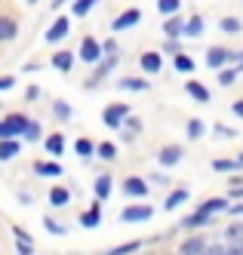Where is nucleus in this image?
<instances>
[{
	"mask_svg": "<svg viewBox=\"0 0 243 255\" xmlns=\"http://www.w3.org/2000/svg\"><path fill=\"white\" fill-rule=\"evenodd\" d=\"M188 197H191V194H188V188H176L170 197L163 200V209H166V212H176L182 203H188Z\"/></svg>",
	"mask_w": 243,
	"mask_h": 255,
	"instance_id": "obj_17",
	"label": "nucleus"
},
{
	"mask_svg": "<svg viewBox=\"0 0 243 255\" xmlns=\"http://www.w3.org/2000/svg\"><path fill=\"white\" fill-rule=\"evenodd\" d=\"M43 148L49 151V157H52V160H59V157L65 154V135H62V132L46 135V138H43Z\"/></svg>",
	"mask_w": 243,
	"mask_h": 255,
	"instance_id": "obj_13",
	"label": "nucleus"
},
{
	"mask_svg": "<svg viewBox=\"0 0 243 255\" xmlns=\"http://www.w3.org/2000/svg\"><path fill=\"white\" fill-rule=\"evenodd\" d=\"M92 194H96V200H102V203L111 197V175H108V172H102V175L96 178V185H92Z\"/></svg>",
	"mask_w": 243,
	"mask_h": 255,
	"instance_id": "obj_21",
	"label": "nucleus"
},
{
	"mask_svg": "<svg viewBox=\"0 0 243 255\" xmlns=\"http://www.w3.org/2000/svg\"><path fill=\"white\" fill-rule=\"evenodd\" d=\"M40 93H43L40 86H28L25 89V102H37V99H40Z\"/></svg>",
	"mask_w": 243,
	"mask_h": 255,
	"instance_id": "obj_45",
	"label": "nucleus"
},
{
	"mask_svg": "<svg viewBox=\"0 0 243 255\" xmlns=\"http://www.w3.org/2000/svg\"><path fill=\"white\" fill-rule=\"evenodd\" d=\"M157 9H160V15H170L173 19V15L182 9V0H157Z\"/></svg>",
	"mask_w": 243,
	"mask_h": 255,
	"instance_id": "obj_33",
	"label": "nucleus"
},
{
	"mask_svg": "<svg viewBox=\"0 0 243 255\" xmlns=\"http://www.w3.org/2000/svg\"><path fill=\"white\" fill-rule=\"evenodd\" d=\"M18 255H34V252H31V249H28V252H18Z\"/></svg>",
	"mask_w": 243,
	"mask_h": 255,
	"instance_id": "obj_56",
	"label": "nucleus"
},
{
	"mask_svg": "<svg viewBox=\"0 0 243 255\" xmlns=\"http://www.w3.org/2000/svg\"><path fill=\"white\" fill-rule=\"evenodd\" d=\"M216 135H222V138H234L237 132L231 129V126H225V123H216Z\"/></svg>",
	"mask_w": 243,
	"mask_h": 255,
	"instance_id": "obj_44",
	"label": "nucleus"
},
{
	"mask_svg": "<svg viewBox=\"0 0 243 255\" xmlns=\"http://www.w3.org/2000/svg\"><path fill=\"white\" fill-rule=\"evenodd\" d=\"M234 80H237V68H222L219 71V83L222 86H231Z\"/></svg>",
	"mask_w": 243,
	"mask_h": 255,
	"instance_id": "obj_40",
	"label": "nucleus"
},
{
	"mask_svg": "<svg viewBox=\"0 0 243 255\" xmlns=\"http://www.w3.org/2000/svg\"><path fill=\"white\" fill-rule=\"evenodd\" d=\"M219 28L225 31V34H240V28H243V22L240 19H234V15H225V19L219 22Z\"/></svg>",
	"mask_w": 243,
	"mask_h": 255,
	"instance_id": "obj_37",
	"label": "nucleus"
},
{
	"mask_svg": "<svg viewBox=\"0 0 243 255\" xmlns=\"http://www.w3.org/2000/svg\"><path fill=\"white\" fill-rule=\"evenodd\" d=\"M52 117L55 120H71V105L65 99H55L52 102Z\"/></svg>",
	"mask_w": 243,
	"mask_h": 255,
	"instance_id": "obj_30",
	"label": "nucleus"
},
{
	"mask_svg": "<svg viewBox=\"0 0 243 255\" xmlns=\"http://www.w3.org/2000/svg\"><path fill=\"white\" fill-rule=\"evenodd\" d=\"M163 52L176 59V56H182V43H179V40H166V43H163Z\"/></svg>",
	"mask_w": 243,
	"mask_h": 255,
	"instance_id": "obj_42",
	"label": "nucleus"
},
{
	"mask_svg": "<svg viewBox=\"0 0 243 255\" xmlns=\"http://www.w3.org/2000/svg\"><path fill=\"white\" fill-rule=\"evenodd\" d=\"M117 62H120V56H102V62H99V68H96V77H92V80H105L111 71L117 68Z\"/></svg>",
	"mask_w": 243,
	"mask_h": 255,
	"instance_id": "obj_22",
	"label": "nucleus"
},
{
	"mask_svg": "<svg viewBox=\"0 0 243 255\" xmlns=\"http://www.w3.org/2000/svg\"><path fill=\"white\" fill-rule=\"evenodd\" d=\"M139 246H142V240H129V243H120V246H114V249H108L105 255H136Z\"/></svg>",
	"mask_w": 243,
	"mask_h": 255,
	"instance_id": "obj_28",
	"label": "nucleus"
},
{
	"mask_svg": "<svg viewBox=\"0 0 243 255\" xmlns=\"http://www.w3.org/2000/svg\"><path fill=\"white\" fill-rule=\"evenodd\" d=\"M52 68H55V71H62V74H68V71L74 68V52H71V49L52 52Z\"/></svg>",
	"mask_w": 243,
	"mask_h": 255,
	"instance_id": "obj_16",
	"label": "nucleus"
},
{
	"mask_svg": "<svg viewBox=\"0 0 243 255\" xmlns=\"http://www.w3.org/2000/svg\"><path fill=\"white\" fill-rule=\"evenodd\" d=\"M120 86H123V89H133V93H145V89H148V80H142V77H123Z\"/></svg>",
	"mask_w": 243,
	"mask_h": 255,
	"instance_id": "obj_35",
	"label": "nucleus"
},
{
	"mask_svg": "<svg viewBox=\"0 0 243 255\" xmlns=\"http://www.w3.org/2000/svg\"><path fill=\"white\" fill-rule=\"evenodd\" d=\"M31 120L25 117V114H18V111H12V114H6L3 120H0V141H9V138H22V132H25V126H28Z\"/></svg>",
	"mask_w": 243,
	"mask_h": 255,
	"instance_id": "obj_1",
	"label": "nucleus"
},
{
	"mask_svg": "<svg viewBox=\"0 0 243 255\" xmlns=\"http://www.w3.org/2000/svg\"><path fill=\"white\" fill-rule=\"evenodd\" d=\"M12 86H15V77H9V74L0 77V93H6V89H12Z\"/></svg>",
	"mask_w": 243,
	"mask_h": 255,
	"instance_id": "obj_47",
	"label": "nucleus"
},
{
	"mask_svg": "<svg viewBox=\"0 0 243 255\" xmlns=\"http://www.w3.org/2000/svg\"><path fill=\"white\" fill-rule=\"evenodd\" d=\"M133 138H136V135H133V132H126V129H123V132H120V141H126V144H129V141H133Z\"/></svg>",
	"mask_w": 243,
	"mask_h": 255,
	"instance_id": "obj_52",
	"label": "nucleus"
},
{
	"mask_svg": "<svg viewBox=\"0 0 243 255\" xmlns=\"http://www.w3.org/2000/svg\"><path fill=\"white\" fill-rule=\"evenodd\" d=\"M234 68H237V74H243V52H237V65Z\"/></svg>",
	"mask_w": 243,
	"mask_h": 255,
	"instance_id": "obj_51",
	"label": "nucleus"
},
{
	"mask_svg": "<svg viewBox=\"0 0 243 255\" xmlns=\"http://www.w3.org/2000/svg\"><path fill=\"white\" fill-rule=\"evenodd\" d=\"M123 194L133 197V200H142V197L151 194V188H148L145 178H139V175H126V178H123Z\"/></svg>",
	"mask_w": 243,
	"mask_h": 255,
	"instance_id": "obj_8",
	"label": "nucleus"
},
{
	"mask_svg": "<svg viewBox=\"0 0 243 255\" xmlns=\"http://www.w3.org/2000/svg\"><path fill=\"white\" fill-rule=\"evenodd\" d=\"M203 132H207L203 120H200V117H191V120H188V138H191V141H197V138H203Z\"/></svg>",
	"mask_w": 243,
	"mask_h": 255,
	"instance_id": "obj_32",
	"label": "nucleus"
},
{
	"mask_svg": "<svg viewBox=\"0 0 243 255\" xmlns=\"http://www.w3.org/2000/svg\"><path fill=\"white\" fill-rule=\"evenodd\" d=\"M231 111H234L237 117H243V99H237V102H234V108H231Z\"/></svg>",
	"mask_w": 243,
	"mask_h": 255,
	"instance_id": "obj_49",
	"label": "nucleus"
},
{
	"mask_svg": "<svg viewBox=\"0 0 243 255\" xmlns=\"http://www.w3.org/2000/svg\"><path fill=\"white\" fill-rule=\"evenodd\" d=\"M22 138H25L28 144H34V141H40V138H43V129H40V123H37V120H31V123L25 126V132H22Z\"/></svg>",
	"mask_w": 243,
	"mask_h": 255,
	"instance_id": "obj_29",
	"label": "nucleus"
},
{
	"mask_svg": "<svg viewBox=\"0 0 243 255\" xmlns=\"http://www.w3.org/2000/svg\"><path fill=\"white\" fill-rule=\"evenodd\" d=\"M68 31H71V19H68V15H55L52 25L46 28V43H59V40H65Z\"/></svg>",
	"mask_w": 243,
	"mask_h": 255,
	"instance_id": "obj_7",
	"label": "nucleus"
},
{
	"mask_svg": "<svg viewBox=\"0 0 243 255\" xmlns=\"http://www.w3.org/2000/svg\"><path fill=\"white\" fill-rule=\"evenodd\" d=\"M65 172V166L59 160H37L34 163V175H40V178H59Z\"/></svg>",
	"mask_w": 243,
	"mask_h": 255,
	"instance_id": "obj_11",
	"label": "nucleus"
},
{
	"mask_svg": "<svg viewBox=\"0 0 243 255\" xmlns=\"http://www.w3.org/2000/svg\"><path fill=\"white\" fill-rule=\"evenodd\" d=\"M80 225L89 228V231H92V228H99V225H102V212H99V206H89V209L80 215Z\"/></svg>",
	"mask_w": 243,
	"mask_h": 255,
	"instance_id": "obj_25",
	"label": "nucleus"
},
{
	"mask_svg": "<svg viewBox=\"0 0 243 255\" xmlns=\"http://www.w3.org/2000/svg\"><path fill=\"white\" fill-rule=\"evenodd\" d=\"M203 31H207V22H203V15H191V19L185 22V34H188V37H200Z\"/></svg>",
	"mask_w": 243,
	"mask_h": 255,
	"instance_id": "obj_24",
	"label": "nucleus"
},
{
	"mask_svg": "<svg viewBox=\"0 0 243 255\" xmlns=\"http://www.w3.org/2000/svg\"><path fill=\"white\" fill-rule=\"evenodd\" d=\"M74 154H77V157H92V154H96V141H92V138H77V141H74Z\"/></svg>",
	"mask_w": 243,
	"mask_h": 255,
	"instance_id": "obj_26",
	"label": "nucleus"
},
{
	"mask_svg": "<svg viewBox=\"0 0 243 255\" xmlns=\"http://www.w3.org/2000/svg\"><path fill=\"white\" fill-rule=\"evenodd\" d=\"M65 3H74V0H52V3H49V9H55V12H59Z\"/></svg>",
	"mask_w": 243,
	"mask_h": 255,
	"instance_id": "obj_48",
	"label": "nucleus"
},
{
	"mask_svg": "<svg viewBox=\"0 0 243 255\" xmlns=\"http://www.w3.org/2000/svg\"><path fill=\"white\" fill-rule=\"evenodd\" d=\"M46 200H49V206L62 209V206H68V203H71V188H65V185H52V188H49V194H46Z\"/></svg>",
	"mask_w": 243,
	"mask_h": 255,
	"instance_id": "obj_12",
	"label": "nucleus"
},
{
	"mask_svg": "<svg viewBox=\"0 0 243 255\" xmlns=\"http://www.w3.org/2000/svg\"><path fill=\"white\" fill-rule=\"evenodd\" d=\"M123 129H126V132H133V135H136V132H142V120L129 114V117H126V123H123Z\"/></svg>",
	"mask_w": 243,
	"mask_h": 255,
	"instance_id": "obj_41",
	"label": "nucleus"
},
{
	"mask_svg": "<svg viewBox=\"0 0 243 255\" xmlns=\"http://www.w3.org/2000/svg\"><path fill=\"white\" fill-rule=\"evenodd\" d=\"M185 93H188L194 102H200V105H207V102L213 99V96H210V89L203 86L200 80H188V83H185Z\"/></svg>",
	"mask_w": 243,
	"mask_h": 255,
	"instance_id": "obj_15",
	"label": "nucleus"
},
{
	"mask_svg": "<svg viewBox=\"0 0 243 255\" xmlns=\"http://www.w3.org/2000/svg\"><path fill=\"white\" fill-rule=\"evenodd\" d=\"M231 197H237V200H243V188L237 185V188H231Z\"/></svg>",
	"mask_w": 243,
	"mask_h": 255,
	"instance_id": "obj_53",
	"label": "nucleus"
},
{
	"mask_svg": "<svg viewBox=\"0 0 243 255\" xmlns=\"http://www.w3.org/2000/svg\"><path fill=\"white\" fill-rule=\"evenodd\" d=\"M18 203H28V206H31V203H34V197H31V194H18Z\"/></svg>",
	"mask_w": 243,
	"mask_h": 255,
	"instance_id": "obj_50",
	"label": "nucleus"
},
{
	"mask_svg": "<svg viewBox=\"0 0 243 255\" xmlns=\"http://www.w3.org/2000/svg\"><path fill=\"white\" fill-rule=\"evenodd\" d=\"M139 65H142L145 74H157V71L163 68V56H160V52H142Z\"/></svg>",
	"mask_w": 243,
	"mask_h": 255,
	"instance_id": "obj_14",
	"label": "nucleus"
},
{
	"mask_svg": "<svg viewBox=\"0 0 243 255\" xmlns=\"http://www.w3.org/2000/svg\"><path fill=\"white\" fill-rule=\"evenodd\" d=\"M28 3H37V0H28Z\"/></svg>",
	"mask_w": 243,
	"mask_h": 255,
	"instance_id": "obj_57",
	"label": "nucleus"
},
{
	"mask_svg": "<svg viewBox=\"0 0 243 255\" xmlns=\"http://www.w3.org/2000/svg\"><path fill=\"white\" fill-rule=\"evenodd\" d=\"M237 166H240V169H243V154H240V157H237Z\"/></svg>",
	"mask_w": 243,
	"mask_h": 255,
	"instance_id": "obj_55",
	"label": "nucleus"
},
{
	"mask_svg": "<svg viewBox=\"0 0 243 255\" xmlns=\"http://www.w3.org/2000/svg\"><path fill=\"white\" fill-rule=\"evenodd\" d=\"M43 228H46V231H49V234H59V237H62V234H65V228H62V225H59V222H52V218H43Z\"/></svg>",
	"mask_w": 243,
	"mask_h": 255,
	"instance_id": "obj_43",
	"label": "nucleus"
},
{
	"mask_svg": "<svg viewBox=\"0 0 243 255\" xmlns=\"http://www.w3.org/2000/svg\"><path fill=\"white\" fill-rule=\"evenodd\" d=\"M203 255H228V246H222V243H213Z\"/></svg>",
	"mask_w": 243,
	"mask_h": 255,
	"instance_id": "obj_46",
	"label": "nucleus"
},
{
	"mask_svg": "<svg viewBox=\"0 0 243 255\" xmlns=\"http://www.w3.org/2000/svg\"><path fill=\"white\" fill-rule=\"evenodd\" d=\"M182 157H185V148H182V144H163L160 154H157V163H160L163 169H176L179 163H182Z\"/></svg>",
	"mask_w": 243,
	"mask_h": 255,
	"instance_id": "obj_6",
	"label": "nucleus"
},
{
	"mask_svg": "<svg viewBox=\"0 0 243 255\" xmlns=\"http://www.w3.org/2000/svg\"><path fill=\"white\" fill-rule=\"evenodd\" d=\"M142 22V9H136V6H129V9H123L114 22H111V31H126V28H136Z\"/></svg>",
	"mask_w": 243,
	"mask_h": 255,
	"instance_id": "obj_9",
	"label": "nucleus"
},
{
	"mask_svg": "<svg viewBox=\"0 0 243 255\" xmlns=\"http://www.w3.org/2000/svg\"><path fill=\"white\" fill-rule=\"evenodd\" d=\"M77 59L83 65H99L102 62V43L96 37H83L80 40V49H77Z\"/></svg>",
	"mask_w": 243,
	"mask_h": 255,
	"instance_id": "obj_5",
	"label": "nucleus"
},
{
	"mask_svg": "<svg viewBox=\"0 0 243 255\" xmlns=\"http://www.w3.org/2000/svg\"><path fill=\"white\" fill-rule=\"evenodd\" d=\"M231 212H234V215H243V203H240V206H231Z\"/></svg>",
	"mask_w": 243,
	"mask_h": 255,
	"instance_id": "obj_54",
	"label": "nucleus"
},
{
	"mask_svg": "<svg viewBox=\"0 0 243 255\" xmlns=\"http://www.w3.org/2000/svg\"><path fill=\"white\" fill-rule=\"evenodd\" d=\"M225 237L231 243H243V222H234V225H228L225 228Z\"/></svg>",
	"mask_w": 243,
	"mask_h": 255,
	"instance_id": "obj_39",
	"label": "nucleus"
},
{
	"mask_svg": "<svg viewBox=\"0 0 243 255\" xmlns=\"http://www.w3.org/2000/svg\"><path fill=\"white\" fill-rule=\"evenodd\" d=\"M15 34H18V25H15V19H9V15H0V43H9V40H15Z\"/></svg>",
	"mask_w": 243,
	"mask_h": 255,
	"instance_id": "obj_18",
	"label": "nucleus"
},
{
	"mask_svg": "<svg viewBox=\"0 0 243 255\" xmlns=\"http://www.w3.org/2000/svg\"><path fill=\"white\" fill-rule=\"evenodd\" d=\"M225 209H228V200H225V197H210L207 203H200V206H197V212L210 215V218H213V212H225Z\"/></svg>",
	"mask_w": 243,
	"mask_h": 255,
	"instance_id": "obj_19",
	"label": "nucleus"
},
{
	"mask_svg": "<svg viewBox=\"0 0 243 255\" xmlns=\"http://www.w3.org/2000/svg\"><path fill=\"white\" fill-rule=\"evenodd\" d=\"M99 0H74L71 3V12H74V19H83V15H89V9L96 6Z\"/></svg>",
	"mask_w": 243,
	"mask_h": 255,
	"instance_id": "obj_27",
	"label": "nucleus"
},
{
	"mask_svg": "<svg viewBox=\"0 0 243 255\" xmlns=\"http://www.w3.org/2000/svg\"><path fill=\"white\" fill-rule=\"evenodd\" d=\"M173 68H176V71H182V74H191V71H194V59L182 52V56H176V59H173Z\"/></svg>",
	"mask_w": 243,
	"mask_h": 255,
	"instance_id": "obj_34",
	"label": "nucleus"
},
{
	"mask_svg": "<svg viewBox=\"0 0 243 255\" xmlns=\"http://www.w3.org/2000/svg\"><path fill=\"white\" fill-rule=\"evenodd\" d=\"M96 154H99L102 160H114V157H117V148H114L111 141H99V144H96Z\"/></svg>",
	"mask_w": 243,
	"mask_h": 255,
	"instance_id": "obj_38",
	"label": "nucleus"
},
{
	"mask_svg": "<svg viewBox=\"0 0 243 255\" xmlns=\"http://www.w3.org/2000/svg\"><path fill=\"white\" fill-rule=\"evenodd\" d=\"M203 225H210V215L203 212H191L188 218H182V228H203Z\"/></svg>",
	"mask_w": 243,
	"mask_h": 255,
	"instance_id": "obj_31",
	"label": "nucleus"
},
{
	"mask_svg": "<svg viewBox=\"0 0 243 255\" xmlns=\"http://www.w3.org/2000/svg\"><path fill=\"white\" fill-rule=\"evenodd\" d=\"M213 169H216V172H237L240 166H237V160H225V157H216V160H213Z\"/></svg>",
	"mask_w": 243,
	"mask_h": 255,
	"instance_id": "obj_36",
	"label": "nucleus"
},
{
	"mask_svg": "<svg viewBox=\"0 0 243 255\" xmlns=\"http://www.w3.org/2000/svg\"><path fill=\"white\" fill-rule=\"evenodd\" d=\"M126 117H129V105L126 102H111L102 111V123L108 126V129H123Z\"/></svg>",
	"mask_w": 243,
	"mask_h": 255,
	"instance_id": "obj_2",
	"label": "nucleus"
},
{
	"mask_svg": "<svg viewBox=\"0 0 243 255\" xmlns=\"http://www.w3.org/2000/svg\"><path fill=\"white\" fill-rule=\"evenodd\" d=\"M163 34H166V40H179L182 34H185V22L179 19V15L166 19V22H163Z\"/></svg>",
	"mask_w": 243,
	"mask_h": 255,
	"instance_id": "obj_20",
	"label": "nucleus"
},
{
	"mask_svg": "<svg viewBox=\"0 0 243 255\" xmlns=\"http://www.w3.org/2000/svg\"><path fill=\"white\" fill-rule=\"evenodd\" d=\"M18 151H22V141H15V138H9V141H0V163H6V160L18 157Z\"/></svg>",
	"mask_w": 243,
	"mask_h": 255,
	"instance_id": "obj_23",
	"label": "nucleus"
},
{
	"mask_svg": "<svg viewBox=\"0 0 243 255\" xmlns=\"http://www.w3.org/2000/svg\"><path fill=\"white\" fill-rule=\"evenodd\" d=\"M231 62L237 65V52H234V49H228V46H210V49H207V65L216 71V74H219L225 65H231Z\"/></svg>",
	"mask_w": 243,
	"mask_h": 255,
	"instance_id": "obj_4",
	"label": "nucleus"
},
{
	"mask_svg": "<svg viewBox=\"0 0 243 255\" xmlns=\"http://www.w3.org/2000/svg\"><path fill=\"white\" fill-rule=\"evenodd\" d=\"M207 249H210L207 237H203V234H194V237H188V240H182V246H179V255H203Z\"/></svg>",
	"mask_w": 243,
	"mask_h": 255,
	"instance_id": "obj_10",
	"label": "nucleus"
},
{
	"mask_svg": "<svg viewBox=\"0 0 243 255\" xmlns=\"http://www.w3.org/2000/svg\"><path fill=\"white\" fill-rule=\"evenodd\" d=\"M151 218H154V206H148V203H133V206L120 209V222L126 225H142V222H151Z\"/></svg>",
	"mask_w": 243,
	"mask_h": 255,
	"instance_id": "obj_3",
	"label": "nucleus"
}]
</instances>
